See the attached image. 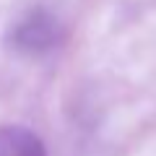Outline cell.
Instances as JSON below:
<instances>
[{
	"label": "cell",
	"instance_id": "cell-1",
	"mask_svg": "<svg viewBox=\"0 0 156 156\" xmlns=\"http://www.w3.org/2000/svg\"><path fill=\"white\" fill-rule=\"evenodd\" d=\"M60 39V26H57V21L52 16H47V13H29L23 21L16 23V29H13V44L18 47V50L29 52V55H34V52H44L50 50V47H55V42Z\"/></svg>",
	"mask_w": 156,
	"mask_h": 156
},
{
	"label": "cell",
	"instance_id": "cell-2",
	"mask_svg": "<svg viewBox=\"0 0 156 156\" xmlns=\"http://www.w3.org/2000/svg\"><path fill=\"white\" fill-rule=\"evenodd\" d=\"M0 156H47V151L34 130L23 125H5L0 128Z\"/></svg>",
	"mask_w": 156,
	"mask_h": 156
}]
</instances>
